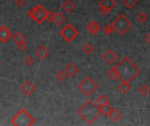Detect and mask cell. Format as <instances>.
Listing matches in <instances>:
<instances>
[{
  "mask_svg": "<svg viewBox=\"0 0 150 126\" xmlns=\"http://www.w3.org/2000/svg\"><path fill=\"white\" fill-rule=\"evenodd\" d=\"M117 72L118 79L120 82H131L141 73L140 68L128 57H124L114 67Z\"/></svg>",
  "mask_w": 150,
  "mask_h": 126,
  "instance_id": "1",
  "label": "cell"
},
{
  "mask_svg": "<svg viewBox=\"0 0 150 126\" xmlns=\"http://www.w3.org/2000/svg\"><path fill=\"white\" fill-rule=\"evenodd\" d=\"M76 113L87 125H92L101 115L99 107L92 100L85 102L77 109Z\"/></svg>",
  "mask_w": 150,
  "mask_h": 126,
  "instance_id": "2",
  "label": "cell"
},
{
  "mask_svg": "<svg viewBox=\"0 0 150 126\" xmlns=\"http://www.w3.org/2000/svg\"><path fill=\"white\" fill-rule=\"evenodd\" d=\"M14 126H32L35 123V118L24 108L20 109L10 120Z\"/></svg>",
  "mask_w": 150,
  "mask_h": 126,
  "instance_id": "3",
  "label": "cell"
},
{
  "mask_svg": "<svg viewBox=\"0 0 150 126\" xmlns=\"http://www.w3.org/2000/svg\"><path fill=\"white\" fill-rule=\"evenodd\" d=\"M112 25L114 31H116L120 35H124L129 29H131L133 23L124 14H119L113 22H112Z\"/></svg>",
  "mask_w": 150,
  "mask_h": 126,
  "instance_id": "4",
  "label": "cell"
},
{
  "mask_svg": "<svg viewBox=\"0 0 150 126\" xmlns=\"http://www.w3.org/2000/svg\"><path fill=\"white\" fill-rule=\"evenodd\" d=\"M47 13L48 11L46 10L41 4H38L32 7L27 12L28 17L34 22H36L38 25H42L45 20H47Z\"/></svg>",
  "mask_w": 150,
  "mask_h": 126,
  "instance_id": "5",
  "label": "cell"
},
{
  "mask_svg": "<svg viewBox=\"0 0 150 126\" xmlns=\"http://www.w3.org/2000/svg\"><path fill=\"white\" fill-rule=\"evenodd\" d=\"M78 89L85 96L90 97L98 89V84L91 77L87 76L78 84Z\"/></svg>",
  "mask_w": 150,
  "mask_h": 126,
  "instance_id": "6",
  "label": "cell"
},
{
  "mask_svg": "<svg viewBox=\"0 0 150 126\" xmlns=\"http://www.w3.org/2000/svg\"><path fill=\"white\" fill-rule=\"evenodd\" d=\"M59 34L66 42L70 43L77 38L79 32L76 29V27L73 26V25H71L70 23H68L61 29Z\"/></svg>",
  "mask_w": 150,
  "mask_h": 126,
  "instance_id": "7",
  "label": "cell"
},
{
  "mask_svg": "<svg viewBox=\"0 0 150 126\" xmlns=\"http://www.w3.org/2000/svg\"><path fill=\"white\" fill-rule=\"evenodd\" d=\"M115 6H116L115 0H100L98 2L99 11L103 15L109 13Z\"/></svg>",
  "mask_w": 150,
  "mask_h": 126,
  "instance_id": "8",
  "label": "cell"
},
{
  "mask_svg": "<svg viewBox=\"0 0 150 126\" xmlns=\"http://www.w3.org/2000/svg\"><path fill=\"white\" fill-rule=\"evenodd\" d=\"M35 86L33 85V82H29V81H26V82H24L20 86H19V90L20 92L26 96H30L31 95H33V93L35 91Z\"/></svg>",
  "mask_w": 150,
  "mask_h": 126,
  "instance_id": "9",
  "label": "cell"
},
{
  "mask_svg": "<svg viewBox=\"0 0 150 126\" xmlns=\"http://www.w3.org/2000/svg\"><path fill=\"white\" fill-rule=\"evenodd\" d=\"M103 60L105 61V62L108 65H112L113 63H115V61L118 59V54L112 49H108L106 50L103 55H102Z\"/></svg>",
  "mask_w": 150,
  "mask_h": 126,
  "instance_id": "10",
  "label": "cell"
},
{
  "mask_svg": "<svg viewBox=\"0 0 150 126\" xmlns=\"http://www.w3.org/2000/svg\"><path fill=\"white\" fill-rule=\"evenodd\" d=\"M11 35L12 33L11 30L6 25L0 26V42L1 43H6L11 37Z\"/></svg>",
  "mask_w": 150,
  "mask_h": 126,
  "instance_id": "11",
  "label": "cell"
},
{
  "mask_svg": "<svg viewBox=\"0 0 150 126\" xmlns=\"http://www.w3.org/2000/svg\"><path fill=\"white\" fill-rule=\"evenodd\" d=\"M86 30L91 34V35H96L99 32V31L101 30V26L99 25L98 22H97L96 20H92L87 25H86Z\"/></svg>",
  "mask_w": 150,
  "mask_h": 126,
  "instance_id": "12",
  "label": "cell"
},
{
  "mask_svg": "<svg viewBox=\"0 0 150 126\" xmlns=\"http://www.w3.org/2000/svg\"><path fill=\"white\" fill-rule=\"evenodd\" d=\"M34 54L36 57H38V59L40 60H45L48 54H49V51L47 49V47L45 45H41L34 52Z\"/></svg>",
  "mask_w": 150,
  "mask_h": 126,
  "instance_id": "13",
  "label": "cell"
},
{
  "mask_svg": "<svg viewBox=\"0 0 150 126\" xmlns=\"http://www.w3.org/2000/svg\"><path fill=\"white\" fill-rule=\"evenodd\" d=\"M65 73L67 74V75H69L70 78H73L78 72H79V68L76 66V63L74 62H69V64H67V66L65 67Z\"/></svg>",
  "mask_w": 150,
  "mask_h": 126,
  "instance_id": "14",
  "label": "cell"
},
{
  "mask_svg": "<svg viewBox=\"0 0 150 126\" xmlns=\"http://www.w3.org/2000/svg\"><path fill=\"white\" fill-rule=\"evenodd\" d=\"M65 17L61 11H56L53 13L52 18H51V23H54L56 26L62 25L65 22Z\"/></svg>",
  "mask_w": 150,
  "mask_h": 126,
  "instance_id": "15",
  "label": "cell"
},
{
  "mask_svg": "<svg viewBox=\"0 0 150 126\" xmlns=\"http://www.w3.org/2000/svg\"><path fill=\"white\" fill-rule=\"evenodd\" d=\"M121 116H122V113H121V111L119 110V109H117V108H112V111H110V113L108 114V118L111 119V121H112V122H118L120 118H121Z\"/></svg>",
  "mask_w": 150,
  "mask_h": 126,
  "instance_id": "16",
  "label": "cell"
},
{
  "mask_svg": "<svg viewBox=\"0 0 150 126\" xmlns=\"http://www.w3.org/2000/svg\"><path fill=\"white\" fill-rule=\"evenodd\" d=\"M61 8L66 12V13H71L76 9V4L70 1V0H65L62 4Z\"/></svg>",
  "mask_w": 150,
  "mask_h": 126,
  "instance_id": "17",
  "label": "cell"
},
{
  "mask_svg": "<svg viewBox=\"0 0 150 126\" xmlns=\"http://www.w3.org/2000/svg\"><path fill=\"white\" fill-rule=\"evenodd\" d=\"M118 89L120 93L122 94H127L130 89H131V86L129 82H121L119 85H118Z\"/></svg>",
  "mask_w": 150,
  "mask_h": 126,
  "instance_id": "18",
  "label": "cell"
},
{
  "mask_svg": "<svg viewBox=\"0 0 150 126\" xmlns=\"http://www.w3.org/2000/svg\"><path fill=\"white\" fill-rule=\"evenodd\" d=\"M148 14L145 11H140L137 15H136V19L139 23L141 24H144L148 21Z\"/></svg>",
  "mask_w": 150,
  "mask_h": 126,
  "instance_id": "19",
  "label": "cell"
},
{
  "mask_svg": "<svg viewBox=\"0 0 150 126\" xmlns=\"http://www.w3.org/2000/svg\"><path fill=\"white\" fill-rule=\"evenodd\" d=\"M107 103H109V99L105 95H100L96 100V104L98 106H102V105H105Z\"/></svg>",
  "mask_w": 150,
  "mask_h": 126,
  "instance_id": "20",
  "label": "cell"
},
{
  "mask_svg": "<svg viewBox=\"0 0 150 126\" xmlns=\"http://www.w3.org/2000/svg\"><path fill=\"white\" fill-rule=\"evenodd\" d=\"M11 37H12V39H13V41H14L15 44H18V43H19L20 41H22V40H25V37L24 34H23L22 32H15L13 35H11Z\"/></svg>",
  "mask_w": 150,
  "mask_h": 126,
  "instance_id": "21",
  "label": "cell"
},
{
  "mask_svg": "<svg viewBox=\"0 0 150 126\" xmlns=\"http://www.w3.org/2000/svg\"><path fill=\"white\" fill-rule=\"evenodd\" d=\"M98 107H99L101 115H104L105 117L108 116V114L110 113V111H112V106H111L109 103L105 104V105H102V106H98Z\"/></svg>",
  "mask_w": 150,
  "mask_h": 126,
  "instance_id": "22",
  "label": "cell"
},
{
  "mask_svg": "<svg viewBox=\"0 0 150 126\" xmlns=\"http://www.w3.org/2000/svg\"><path fill=\"white\" fill-rule=\"evenodd\" d=\"M139 93L141 94V96L142 97H147L149 96V86L146 85V84L142 85L139 88Z\"/></svg>",
  "mask_w": 150,
  "mask_h": 126,
  "instance_id": "23",
  "label": "cell"
},
{
  "mask_svg": "<svg viewBox=\"0 0 150 126\" xmlns=\"http://www.w3.org/2000/svg\"><path fill=\"white\" fill-rule=\"evenodd\" d=\"M95 50V47L91 44V43H87L85 46H83V51L86 55H91Z\"/></svg>",
  "mask_w": 150,
  "mask_h": 126,
  "instance_id": "24",
  "label": "cell"
},
{
  "mask_svg": "<svg viewBox=\"0 0 150 126\" xmlns=\"http://www.w3.org/2000/svg\"><path fill=\"white\" fill-rule=\"evenodd\" d=\"M122 3L128 9H133L138 3V0H122Z\"/></svg>",
  "mask_w": 150,
  "mask_h": 126,
  "instance_id": "25",
  "label": "cell"
},
{
  "mask_svg": "<svg viewBox=\"0 0 150 126\" xmlns=\"http://www.w3.org/2000/svg\"><path fill=\"white\" fill-rule=\"evenodd\" d=\"M55 78H56V80H57L59 82H62L67 78V74L65 73V71L60 70V71L56 74Z\"/></svg>",
  "mask_w": 150,
  "mask_h": 126,
  "instance_id": "26",
  "label": "cell"
},
{
  "mask_svg": "<svg viewBox=\"0 0 150 126\" xmlns=\"http://www.w3.org/2000/svg\"><path fill=\"white\" fill-rule=\"evenodd\" d=\"M107 75L112 79V80H116L118 79V75H117V72L114 67L111 68L108 71H107Z\"/></svg>",
  "mask_w": 150,
  "mask_h": 126,
  "instance_id": "27",
  "label": "cell"
},
{
  "mask_svg": "<svg viewBox=\"0 0 150 126\" xmlns=\"http://www.w3.org/2000/svg\"><path fill=\"white\" fill-rule=\"evenodd\" d=\"M113 31H114V28H113V26H112V23H111L110 25H106V26L103 29V33H104L105 36H108V35L112 34V33L113 32Z\"/></svg>",
  "mask_w": 150,
  "mask_h": 126,
  "instance_id": "28",
  "label": "cell"
},
{
  "mask_svg": "<svg viewBox=\"0 0 150 126\" xmlns=\"http://www.w3.org/2000/svg\"><path fill=\"white\" fill-rule=\"evenodd\" d=\"M24 62H25V64L26 66L31 67V66H33V65L34 64L35 61H34V59H33V56H31V55H27V56L25 58Z\"/></svg>",
  "mask_w": 150,
  "mask_h": 126,
  "instance_id": "29",
  "label": "cell"
},
{
  "mask_svg": "<svg viewBox=\"0 0 150 126\" xmlns=\"http://www.w3.org/2000/svg\"><path fill=\"white\" fill-rule=\"evenodd\" d=\"M16 45H17L18 49L20 52H24V51H25L26 48H27V43L25 42V40H22V41H20L19 43H18V44H16Z\"/></svg>",
  "mask_w": 150,
  "mask_h": 126,
  "instance_id": "30",
  "label": "cell"
},
{
  "mask_svg": "<svg viewBox=\"0 0 150 126\" xmlns=\"http://www.w3.org/2000/svg\"><path fill=\"white\" fill-rule=\"evenodd\" d=\"M15 3H16V5L19 8H22L26 4L25 0H15Z\"/></svg>",
  "mask_w": 150,
  "mask_h": 126,
  "instance_id": "31",
  "label": "cell"
},
{
  "mask_svg": "<svg viewBox=\"0 0 150 126\" xmlns=\"http://www.w3.org/2000/svg\"><path fill=\"white\" fill-rule=\"evenodd\" d=\"M144 40L146 41L147 44H149L150 42V33H147L144 37Z\"/></svg>",
  "mask_w": 150,
  "mask_h": 126,
  "instance_id": "32",
  "label": "cell"
},
{
  "mask_svg": "<svg viewBox=\"0 0 150 126\" xmlns=\"http://www.w3.org/2000/svg\"><path fill=\"white\" fill-rule=\"evenodd\" d=\"M1 65H2V63H1V61H0V67H1Z\"/></svg>",
  "mask_w": 150,
  "mask_h": 126,
  "instance_id": "33",
  "label": "cell"
},
{
  "mask_svg": "<svg viewBox=\"0 0 150 126\" xmlns=\"http://www.w3.org/2000/svg\"><path fill=\"white\" fill-rule=\"evenodd\" d=\"M11 1H15V0H11Z\"/></svg>",
  "mask_w": 150,
  "mask_h": 126,
  "instance_id": "34",
  "label": "cell"
},
{
  "mask_svg": "<svg viewBox=\"0 0 150 126\" xmlns=\"http://www.w3.org/2000/svg\"><path fill=\"white\" fill-rule=\"evenodd\" d=\"M0 87H1V83H0Z\"/></svg>",
  "mask_w": 150,
  "mask_h": 126,
  "instance_id": "35",
  "label": "cell"
}]
</instances>
